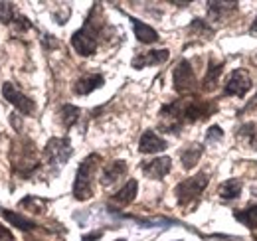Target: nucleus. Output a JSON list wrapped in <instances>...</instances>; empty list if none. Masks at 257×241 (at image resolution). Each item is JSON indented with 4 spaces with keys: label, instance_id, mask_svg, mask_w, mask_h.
Returning a JSON list of instances; mask_svg holds the SVG:
<instances>
[{
    "label": "nucleus",
    "instance_id": "bb28decb",
    "mask_svg": "<svg viewBox=\"0 0 257 241\" xmlns=\"http://www.w3.org/2000/svg\"><path fill=\"white\" fill-rule=\"evenodd\" d=\"M222 139H224V131H222L218 125L210 127V131H208V135H206V141H208V143H216V141H222Z\"/></svg>",
    "mask_w": 257,
    "mask_h": 241
},
{
    "label": "nucleus",
    "instance_id": "4be33fe9",
    "mask_svg": "<svg viewBox=\"0 0 257 241\" xmlns=\"http://www.w3.org/2000/svg\"><path fill=\"white\" fill-rule=\"evenodd\" d=\"M79 115H81V111H79V107H75V105H62L60 107V111H58V117H60V123L64 125L65 129H69V127H73L77 119H79Z\"/></svg>",
    "mask_w": 257,
    "mask_h": 241
},
{
    "label": "nucleus",
    "instance_id": "a211bd4d",
    "mask_svg": "<svg viewBox=\"0 0 257 241\" xmlns=\"http://www.w3.org/2000/svg\"><path fill=\"white\" fill-rule=\"evenodd\" d=\"M202 154H204V147L198 145V143H192V145L184 147V149L180 151V160H182L184 170H192L194 166L198 164V160H200Z\"/></svg>",
    "mask_w": 257,
    "mask_h": 241
},
{
    "label": "nucleus",
    "instance_id": "6ab92c4d",
    "mask_svg": "<svg viewBox=\"0 0 257 241\" xmlns=\"http://www.w3.org/2000/svg\"><path fill=\"white\" fill-rule=\"evenodd\" d=\"M237 139H239V143H243V147L257 151V123L241 125L237 131Z\"/></svg>",
    "mask_w": 257,
    "mask_h": 241
},
{
    "label": "nucleus",
    "instance_id": "c756f323",
    "mask_svg": "<svg viewBox=\"0 0 257 241\" xmlns=\"http://www.w3.org/2000/svg\"><path fill=\"white\" fill-rule=\"evenodd\" d=\"M251 32H255V34H257V18H255V22L251 24Z\"/></svg>",
    "mask_w": 257,
    "mask_h": 241
},
{
    "label": "nucleus",
    "instance_id": "473e14b6",
    "mask_svg": "<svg viewBox=\"0 0 257 241\" xmlns=\"http://www.w3.org/2000/svg\"><path fill=\"white\" fill-rule=\"evenodd\" d=\"M28 241H34V239H28Z\"/></svg>",
    "mask_w": 257,
    "mask_h": 241
},
{
    "label": "nucleus",
    "instance_id": "0eeeda50",
    "mask_svg": "<svg viewBox=\"0 0 257 241\" xmlns=\"http://www.w3.org/2000/svg\"><path fill=\"white\" fill-rule=\"evenodd\" d=\"M172 81H174V89L178 93H188L196 87V73L192 69V63L188 60H180L178 65L172 71Z\"/></svg>",
    "mask_w": 257,
    "mask_h": 241
},
{
    "label": "nucleus",
    "instance_id": "2f4dec72",
    "mask_svg": "<svg viewBox=\"0 0 257 241\" xmlns=\"http://www.w3.org/2000/svg\"><path fill=\"white\" fill-rule=\"evenodd\" d=\"M115 241H125V239H115Z\"/></svg>",
    "mask_w": 257,
    "mask_h": 241
},
{
    "label": "nucleus",
    "instance_id": "f03ea898",
    "mask_svg": "<svg viewBox=\"0 0 257 241\" xmlns=\"http://www.w3.org/2000/svg\"><path fill=\"white\" fill-rule=\"evenodd\" d=\"M101 156L99 154H89L77 168L75 182H73V196L75 200H89L93 196V176L99 168Z\"/></svg>",
    "mask_w": 257,
    "mask_h": 241
},
{
    "label": "nucleus",
    "instance_id": "9d476101",
    "mask_svg": "<svg viewBox=\"0 0 257 241\" xmlns=\"http://www.w3.org/2000/svg\"><path fill=\"white\" fill-rule=\"evenodd\" d=\"M141 168H143L145 176H149V178H153V180H162V178L170 172L172 160H170V156H159V158H155V160L143 162Z\"/></svg>",
    "mask_w": 257,
    "mask_h": 241
},
{
    "label": "nucleus",
    "instance_id": "7ed1b4c3",
    "mask_svg": "<svg viewBox=\"0 0 257 241\" xmlns=\"http://www.w3.org/2000/svg\"><path fill=\"white\" fill-rule=\"evenodd\" d=\"M206 186H208V174L206 172H200V174H196L192 178L182 180L174 188V194H176L178 204L180 206H190V204H194L202 196V192L206 190Z\"/></svg>",
    "mask_w": 257,
    "mask_h": 241
},
{
    "label": "nucleus",
    "instance_id": "6e6552de",
    "mask_svg": "<svg viewBox=\"0 0 257 241\" xmlns=\"http://www.w3.org/2000/svg\"><path fill=\"white\" fill-rule=\"evenodd\" d=\"M69 156H71V145H69L67 139H52L44 149V158L52 166L54 164L56 166H64Z\"/></svg>",
    "mask_w": 257,
    "mask_h": 241
},
{
    "label": "nucleus",
    "instance_id": "423d86ee",
    "mask_svg": "<svg viewBox=\"0 0 257 241\" xmlns=\"http://www.w3.org/2000/svg\"><path fill=\"white\" fill-rule=\"evenodd\" d=\"M2 95H4V99H6L12 107H16L22 115H32L34 111H36V103H34L28 95H24L14 83H10V81H4V85H2Z\"/></svg>",
    "mask_w": 257,
    "mask_h": 241
},
{
    "label": "nucleus",
    "instance_id": "39448f33",
    "mask_svg": "<svg viewBox=\"0 0 257 241\" xmlns=\"http://www.w3.org/2000/svg\"><path fill=\"white\" fill-rule=\"evenodd\" d=\"M216 111V105L212 101H200V99H188L182 101V119L184 123H196V120H206L212 117Z\"/></svg>",
    "mask_w": 257,
    "mask_h": 241
},
{
    "label": "nucleus",
    "instance_id": "dca6fc26",
    "mask_svg": "<svg viewBox=\"0 0 257 241\" xmlns=\"http://www.w3.org/2000/svg\"><path fill=\"white\" fill-rule=\"evenodd\" d=\"M131 22H133L135 36H137V40L141 44H155V42H159V32L155 30V28H151L149 24H145V22H141L137 18H131Z\"/></svg>",
    "mask_w": 257,
    "mask_h": 241
},
{
    "label": "nucleus",
    "instance_id": "f257e3e1",
    "mask_svg": "<svg viewBox=\"0 0 257 241\" xmlns=\"http://www.w3.org/2000/svg\"><path fill=\"white\" fill-rule=\"evenodd\" d=\"M10 162L14 166V170L20 174V176H32L34 172L40 168V160L36 156V147H34L32 141L28 139H18L14 145H12V151H10Z\"/></svg>",
    "mask_w": 257,
    "mask_h": 241
},
{
    "label": "nucleus",
    "instance_id": "b1692460",
    "mask_svg": "<svg viewBox=\"0 0 257 241\" xmlns=\"http://www.w3.org/2000/svg\"><path fill=\"white\" fill-rule=\"evenodd\" d=\"M233 217H235L237 221H241L243 225L255 229L257 227V206H251V208H247V210L233 211Z\"/></svg>",
    "mask_w": 257,
    "mask_h": 241
},
{
    "label": "nucleus",
    "instance_id": "5701e85b",
    "mask_svg": "<svg viewBox=\"0 0 257 241\" xmlns=\"http://www.w3.org/2000/svg\"><path fill=\"white\" fill-rule=\"evenodd\" d=\"M218 194L224 198V200H235V198H239V194H241V182L239 180H225L222 186H220V190H218Z\"/></svg>",
    "mask_w": 257,
    "mask_h": 241
},
{
    "label": "nucleus",
    "instance_id": "f3484780",
    "mask_svg": "<svg viewBox=\"0 0 257 241\" xmlns=\"http://www.w3.org/2000/svg\"><path fill=\"white\" fill-rule=\"evenodd\" d=\"M222 69H224V61L210 60V63H208V71H206L204 81H202V89L204 91L216 89L218 79H220V75H222Z\"/></svg>",
    "mask_w": 257,
    "mask_h": 241
},
{
    "label": "nucleus",
    "instance_id": "aec40b11",
    "mask_svg": "<svg viewBox=\"0 0 257 241\" xmlns=\"http://www.w3.org/2000/svg\"><path fill=\"white\" fill-rule=\"evenodd\" d=\"M137 190H139V182L137 180H128L115 196H113V202L115 204H119V206H128L133 200H135V196H137Z\"/></svg>",
    "mask_w": 257,
    "mask_h": 241
},
{
    "label": "nucleus",
    "instance_id": "20e7f679",
    "mask_svg": "<svg viewBox=\"0 0 257 241\" xmlns=\"http://www.w3.org/2000/svg\"><path fill=\"white\" fill-rule=\"evenodd\" d=\"M97 34L99 28L95 26L93 18L89 16V20L85 22L83 28H79L77 32H73L71 36V46L79 56H93L97 50Z\"/></svg>",
    "mask_w": 257,
    "mask_h": 241
},
{
    "label": "nucleus",
    "instance_id": "7c9ffc66",
    "mask_svg": "<svg viewBox=\"0 0 257 241\" xmlns=\"http://www.w3.org/2000/svg\"><path fill=\"white\" fill-rule=\"evenodd\" d=\"M253 61H255V63H257V54H255V58H253Z\"/></svg>",
    "mask_w": 257,
    "mask_h": 241
},
{
    "label": "nucleus",
    "instance_id": "393cba45",
    "mask_svg": "<svg viewBox=\"0 0 257 241\" xmlns=\"http://www.w3.org/2000/svg\"><path fill=\"white\" fill-rule=\"evenodd\" d=\"M46 204H48L46 200L36 198V196H26L24 200H20V208L32 211V213H44V210H46Z\"/></svg>",
    "mask_w": 257,
    "mask_h": 241
},
{
    "label": "nucleus",
    "instance_id": "c85d7f7f",
    "mask_svg": "<svg viewBox=\"0 0 257 241\" xmlns=\"http://www.w3.org/2000/svg\"><path fill=\"white\" fill-rule=\"evenodd\" d=\"M101 235H103V231H95V233H87V235H83V239H81V241H97V239H101Z\"/></svg>",
    "mask_w": 257,
    "mask_h": 241
},
{
    "label": "nucleus",
    "instance_id": "4468645a",
    "mask_svg": "<svg viewBox=\"0 0 257 241\" xmlns=\"http://www.w3.org/2000/svg\"><path fill=\"white\" fill-rule=\"evenodd\" d=\"M103 75H99V73H89V75H83L81 79H77L75 81V85H73V93L75 95H89L91 91L99 89L101 85H103Z\"/></svg>",
    "mask_w": 257,
    "mask_h": 241
},
{
    "label": "nucleus",
    "instance_id": "a878e982",
    "mask_svg": "<svg viewBox=\"0 0 257 241\" xmlns=\"http://www.w3.org/2000/svg\"><path fill=\"white\" fill-rule=\"evenodd\" d=\"M18 12L12 2H0V24H12Z\"/></svg>",
    "mask_w": 257,
    "mask_h": 241
},
{
    "label": "nucleus",
    "instance_id": "412c9836",
    "mask_svg": "<svg viewBox=\"0 0 257 241\" xmlns=\"http://www.w3.org/2000/svg\"><path fill=\"white\" fill-rule=\"evenodd\" d=\"M210 8H208V14H210V18L212 20H224L227 14H231V12H235V2H210L208 4Z\"/></svg>",
    "mask_w": 257,
    "mask_h": 241
},
{
    "label": "nucleus",
    "instance_id": "cd10ccee",
    "mask_svg": "<svg viewBox=\"0 0 257 241\" xmlns=\"http://www.w3.org/2000/svg\"><path fill=\"white\" fill-rule=\"evenodd\" d=\"M0 241H16V239H14V235H12V231L8 227L0 225Z\"/></svg>",
    "mask_w": 257,
    "mask_h": 241
},
{
    "label": "nucleus",
    "instance_id": "9b49d317",
    "mask_svg": "<svg viewBox=\"0 0 257 241\" xmlns=\"http://www.w3.org/2000/svg\"><path fill=\"white\" fill-rule=\"evenodd\" d=\"M170 52L168 50H153V52H145V54H137L133 58V67L135 69H143L147 65H159V63H164L168 60Z\"/></svg>",
    "mask_w": 257,
    "mask_h": 241
},
{
    "label": "nucleus",
    "instance_id": "f8f14e48",
    "mask_svg": "<svg viewBox=\"0 0 257 241\" xmlns=\"http://www.w3.org/2000/svg\"><path fill=\"white\" fill-rule=\"evenodd\" d=\"M166 149V141L159 137L155 131H145L141 141H139V151L145 154H155V152H162Z\"/></svg>",
    "mask_w": 257,
    "mask_h": 241
},
{
    "label": "nucleus",
    "instance_id": "1a4fd4ad",
    "mask_svg": "<svg viewBox=\"0 0 257 241\" xmlns=\"http://www.w3.org/2000/svg\"><path fill=\"white\" fill-rule=\"evenodd\" d=\"M251 89V77L245 69H235L224 87V95L233 97H245V93Z\"/></svg>",
    "mask_w": 257,
    "mask_h": 241
},
{
    "label": "nucleus",
    "instance_id": "ddd939ff",
    "mask_svg": "<svg viewBox=\"0 0 257 241\" xmlns=\"http://www.w3.org/2000/svg\"><path fill=\"white\" fill-rule=\"evenodd\" d=\"M127 170H128V166L125 160H115V162L107 164V166L103 168V172H101V184H103V186L115 184V182L121 180V178L127 174Z\"/></svg>",
    "mask_w": 257,
    "mask_h": 241
},
{
    "label": "nucleus",
    "instance_id": "2eb2a0df",
    "mask_svg": "<svg viewBox=\"0 0 257 241\" xmlns=\"http://www.w3.org/2000/svg\"><path fill=\"white\" fill-rule=\"evenodd\" d=\"M2 217H4L12 227H18V229H22V231H32V229L38 227V223H36L34 219L22 215V213H18V211L2 210Z\"/></svg>",
    "mask_w": 257,
    "mask_h": 241
}]
</instances>
